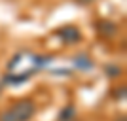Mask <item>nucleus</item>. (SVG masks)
Returning a JSON list of instances; mask_svg holds the SVG:
<instances>
[{
  "instance_id": "7",
  "label": "nucleus",
  "mask_w": 127,
  "mask_h": 121,
  "mask_svg": "<svg viewBox=\"0 0 127 121\" xmlns=\"http://www.w3.org/2000/svg\"><path fill=\"white\" fill-rule=\"evenodd\" d=\"M102 72H104V76L108 79H118V78L123 76V68L118 63H106L102 66Z\"/></svg>"
},
{
  "instance_id": "3",
  "label": "nucleus",
  "mask_w": 127,
  "mask_h": 121,
  "mask_svg": "<svg viewBox=\"0 0 127 121\" xmlns=\"http://www.w3.org/2000/svg\"><path fill=\"white\" fill-rule=\"evenodd\" d=\"M93 28L104 40H114L120 34V25L116 21H112V19H99V21H95Z\"/></svg>"
},
{
  "instance_id": "10",
  "label": "nucleus",
  "mask_w": 127,
  "mask_h": 121,
  "mask_svg": "<svg viewBox=\"0 0 127 121\" xmlns=\"http://www.w3.org/2000/svg\"><path fill=\"white\" fill-rule=\"evenodd\" d=\"M21 59H23V53H15V55H13V57L8 61V72L15 70L17 66H19V63H21Z\"/></svg>"
},
{
  "instance_id": "9",
  "label": "nucleus",
  "mask_w": 127,
  "mask_h": 121,
  "mask_svg": "<svg viewBox=\"0 0 127 121\" xmlns=\"http://www.w3.org/2000/svg\"><path fill=\"white\" fill-rule=\"evenodd\" d=\"M110 97H112L114 100H125V97H127L125 85H122V87H114V89H112V93H110Z\"/></svg>"
},
{
  "instance_id": "11",
  "label": "nucleus",
  "mask_w": 127,
  "mask_h": 121,
  "mask_svg": "<svg viewBox=\"0 0 127 121\" xmlns=\"http://www.w3.org/2000/svg\"><path fill=\"white\" fill-rule=\"evenodd\" d=\"M53 74H57V76H59V74H63V76H70L72 72L66 70V68H59V70H53Z\"/></svg>"
},
{
  "instance_id": "5",
  "label": "nucleus",
  "mask_w": 127,
  "mask_h": 121,
  "mask_svg": "<svg viewBox=\"0 0 127 121\" xmlns=\"http://www.w3.org/2000/svg\"><path fill=\"white\" fill-rule=\"evenodd\" d=\"M70 61H72V66H74L76 70H80V72H91V70L95 68V61H93V57H91L89 53H85V51L76 53Z\"/></svg>"
},
{
  "instance_id": "2",
  "label": "nucleus",
  "mask_w": 127,
  "mask_h": 121,
  "mask_svg": "<svg viewBox=\"0 0 127 121\" xmlns=\"http://www.w3.org/2000/svg\"><path fill=\"white\" fill-rule=\"evenodd\" d=\"M55 36L59 38V42L63 46H76V44L82 42V30H80L76 25H64L61 28L55 30Z\"/></svg>"
},
{
  "instance_id": "6",
  "label": "nucleus",
  "mask_w": 127,
  "mask_h": 121,
  "mask_svg": "<svg viewBox=\"0 0 127 121\" xmlns=\"http://www.w3.org/2000/svg\"><path fill=\"white\" fill-rule=\"evenodd\" d=\"M78 116V110H76L74 104H64L57 114V121H74Z\"/></svg>"
},
{
  "instance_id": "8",
  "label": "nucleus",
  "mask_w": 127,
  "mask_h": 121,
  "mask_svg": "<svg viewBox=\"0 0 127 121\" xmlns=\"http://www.w3.org/2000/svg\"><path fill=\"white\" fill-rule=\"evenodd\" d=\"M53 55H31V63H32V68L34 70H40V68H46L53 63Z\"/></svg>"
},
{
  "instance_id": "1",
  "label": "nucleus",
  "mask_w": 127,
  "mask_h": 121,
  "mask_svg": "<svg viewBox=\"0 0 127 121\" xmlns=\"http://www.w3.org/2000/svg\"><path fill=\"white\" fill-rule=\"evenodd\" d=\"M36 102L31 98L17 100L15 104L8 106L0 112V121H31L36 116Z\"/></svg>"
},
{
  "instance_id": "12",
  "label": "nucleus",
  "mask_w": 127,
  "mask_h": 121,
  "mask_svg": "<svg viewBox=\"0 0 127 121\" xmlns=\"http://www.w3.org/2000/svg\"><path fill=\"white\" fill-rule=\"evenodd\" d=\"M78 4H82V6H89V4H93L95 0H76Z\"/></svg>"
},
{
  "instance_id": "14",
  "label": "nucleus",
  "mask_w": 127,
  "mask_h": 121,
  "mask_svg": "<svg viewBox=\"0 0 127 121\" xmlns=\"http://www.w3.org/2000/svg\"><path fill=\"white\" fill-rule=\"evenodd\" d=\"M116 121H125V117H122V119H116Z\"/></svg>"
},
{
  "instance_id": "4",
  "label": "nucleus",
  "mask_w": 127,
  "mask_h": 121,
  "mask_svg": "<svg viewBox=\"0 0 127 121\" xmlns=\"http://www.w3.org/2000/svg\"><path fill=\"white\" fill-rule=\"evenodd\" d=\"M34 72H36L34 68L25 70V72H19V74H15V72H6L4 76H2V79H0V83H2V85H11V87H19V85L27 83V81L34 76Z\"/></svg>"
},
{
  "instance_id": "13",
  "label": "nucleus",
  "mask_w": 127,
  "mask_h": 121,
  "mask_svg": "<svg viewBox=\"0 0 127 121\" xmlns=\"http://www.w3.org/2000/svg\"><path fill=\"white\" fill-rule=\"evenodd\" d=\"M2 91H4V85L0 83V95H2Z\"/></svg>"
},
{
  "instance_id": "15",
  "label": "nucleus",
  "mask_w": 127,
  "mask_h": 121,
  "mask_svg": "<svg viewBox=\"0 0 127 121\" xmlns=\"http://www.w3.org/2000/svg\"><path fill=\"white\" fill-rule=\"evenodd\" d=\"M74 121H78V119H74Z\"/></svg>"
}]
</instances>
